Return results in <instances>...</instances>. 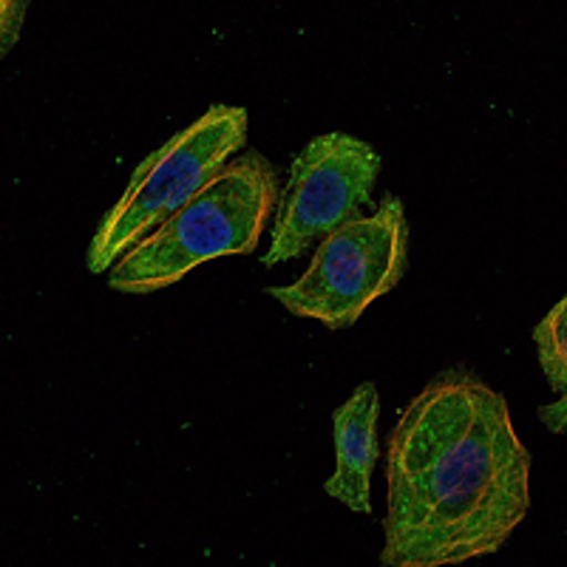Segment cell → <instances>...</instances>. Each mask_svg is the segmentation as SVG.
<instances>
[{"mask_svg":"<svg viewBox=\"0 0 567 567\" xmlns=\"http://www.w3.org/2000/svg\"><path fill=\"white\" fill-rule=\"evenodd\" d=\"M381 567L494 556L530 511V452L483 374L449 367L409 400L386 440Z\"/></svg>","mask_w":567,"mask_h":567,"instance_id":"obj_1","label":"cell"},{"mask_svg":"<svg viewBox=\"0 0 567 567\" xmlns=\"http://www.w3.org/2000/svg\"><path fill=\"white\" fill-rule=\"evenodd\" d=\"M278 194L276 165L261 151H241L182 210L125 252L105 276V287L123 296H151L205 261L252 256L272 221Z\"/></svg>","mask_w":567,"mask_h":567,"instance_id":"obj_2","label":"cell"},{"mask_svg":"<svg viewBox=\"0 0 567 567\" xmlns=\"http://www.w3.org/2000/svg\"><path fill=\"white\" fill-rule=\"evenodd\" d=\"M250 114L241 105L213 103L187 128L140 162L123 196L105 210L85 247V270L109 276L111 267L247 151Z\"/></svg>","mask_w":567,"mask_h":567,"instance_id":"obj_3","label":"cell"},{"mask_svg":"<svg viewBox=\"0 0 567 567\" xmlns=\"http://www.w3.org/2000/svg\"><path fill=\"white\" fill-rule=\"evenodd\" d=\"M409 270L406 205L394 194L374 202L372 213L318 241L310 265L296 281L265 287V296L296 318L318 321L329 332L352 329L378 298Z\"/></svg>","mask_w":567,"mask_h":567,"instance_id":"obj_4","label":"cell"},{"mask_svg":"<svg viewBox=\"0 0 567 567\" xmlns=\"http://www.w3.org/2000/svg\"><path fill=\"white\" fill-rule=\"evenodd\" d=\"M381 168V154L361 136L347 131L312 136L290 162L261 267L270 270L284 261H298L318 241L361 219L363 210L374 205Z\"/></svg>","mask_w":567,"mask_h":567,"instance_id":"obj_5","label":"cell"},{"mask_svg":"<svg viewBox=\"0 0 567 567\" xmlns=\"http://www.w3.org/2000/svg\"><path fill=\"white\" fill-rule=\"evenodd\" d=\"M378 420H381V392L372 381H363L332 412L336 471L327 477L323 491L352 514H372V477L374 465L381 460Z\"/></svg>","mask_w":567,"mask_h":567,"instance_id":"obj_6","label":"cell"},{"mask_svg":"<svg viewBox=\"0 0 567 567\" xmlns=\"http://www.w3.org/2000/svg\"><path fill=\"white\" fill-rule=\"evenodd\" d=\"M542 374L556 398L567 394V298H561L530 332Z\"/></svg>","mask_w":567,"mask_h":567,"instance_id":"obj_7","label":"cell"},{"mask_svg":"<svg viewBox=\"0 0 567 567\" xmlns=\"http://www.w3.org/2000/svg\"><path fill=\"white\" fill-rule=\"evenodd\" d=\"M0 9H3V14H0V32H3V45H0V52L9 54V49H12L20 38V27H23L29 3L27 0H20V3H9V0H3Z\"/></svg>","mask_w":567,"mask_h":567,"instance_id":"obj_8","label":"cell"},{"mask_svg":"<svg viewBox=\"0 0 567 567\" xmlns=\"http://www.w3.org/2000/svg\"><path fill=\"white\" fill-rule=\"evenodd\" d=\"M536 417L542 420V425L548 429L550 434H565L567 432V394L556 398L548 406L536 409Z\"/></svg>","mask_w":567,"mask_h":567,"instance_id":"obj_9","label":"cell"}]
</instances>
